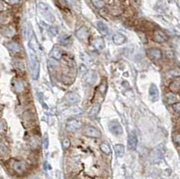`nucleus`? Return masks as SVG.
I'll return each mask as SVG.
<instances>
[{
    "label": "nucleus",
    "mask_w": 180,
    "mask_h": 179,
    "mask_svg": "<svg viewBox=\"0 0 180 179\" xmlns=\"http://www.w3.org/2000/svg\"><path fill=\"white\" fill-rule=\"evenodd\" d=\"M38 7H39L40 13L44 17L45 20H47L50 23H53L55 21V16H54V14H53V11H52V9L50 8L49 5L41 2V3H39Z\"/></svg>",
    "instance_id": "f257e3e1"
},
{
    "label": "nucleus",
    "mask_w": 180,
    "mask_h": 179,
    "mask_svg": "<svg viewBox=\"0 0 180 179\" xmlns=\"http://www.w3.org/2000/svg\"><path fill=\"white\" fill-rule=\"evenodd\" d=\"M9 165L14 172L17 173L18 175L24 174L27 171V168H28L25 162L20 161V160H15V159H11L9 161Z\"/></svg>",
    "instance_id": "f03ea898"
},
{
    "label": "nucleus",
    "mask_w": 180,
    "mask_h": 179,
    "mask_svg": "<svg viewBox=\"0 0 180 179\" xmlns=\"http://www.w3.org/2000/svg\"><path fill=\"white\" fill-rule=\"evenodd\" d=\"M29 60H30V68L33 75V79H37L39 76V60L38 58L33 52H31L29 55Z\"/></svg>",
    "instance_id": "7ed1b4c3"
},
{
    "label": "nucleus",
    "mask_w": 180,
    "mask_h": 179,
    "mask_svg": "<svg viewBox=\"0 0 180 179\" xmlns=\"http://www.w3.org/2000/svg\"><path fill=\"white\" fill-rule=\"evenodd\" d=\"M108 129L109 130L114 134V135H122V128L121 124L119 123L118 121L116 120H113L108 123Z\"/></svg>",
    "instance_id": "20e7f679"
},
{
    "label": "nucleus",
    "mask_w": 180,
    "mask_h": 179,
    "mask_svg": "<svg viewBox=\"0 0 180 179\" xmlns=\"http://www.w3.org/2000/svg\"><path fill=\"white\" fill-rule=\"evenodd\" d=\"M81 122L77 119H70L66 123V127L69 131H76L81 127Z\"/></svg>",
    "instance_id": "39448f33"
},
{
    "label": "nucleus",
    "mask_w": 180,
    "mask_h": 179,
    "mask_svg": "<svg viewBox=\"0 0 180 179\" xmlns=\"http://www.w3.org/2000/svg\"><path fill=\"white\" fill-rule=\"evenodd\" d=\"M147 55L152 60H158L162 58V52L158 49L153 48V49H149L147 50Z\"/></svg>",
    "instance_id": "423d86ee"
},
{
    "label": "nucleus",
    "mask_w": 180,
    "mask_h": 179,
    "mask_svg": "<svg viewBox=\"0 0 180 179\" xmlns=\"http://www.w3.org/2000/svg\"><path fill=\"white\" fill-rule=\"evenodd\" d=\"M167 39H168L167 35L164 32H162L160 30L155 31V33L153 34V40L156 43H165L166 41H167Z\"/></svg>",
    "instance_id": "0eeeda50"
},
{
    "label": "nucleus",
    "mask_w": 180,
    "mask_h": 179,
    "mask_svg": "<svg viewBox=\"0 0 180 179\" xmlns=\"http://www.w3.org/2000/svg\"><path fill=\"white\" fill-rule=\"evenodd\" d=\"M0 33H2V35H4L5 37L10 38V37H13L16 32H15V29L13 26L8 25V26H2L0 28Z\"/></svg>",
    "instance_id": "6e6552de"
},
{
    "label": "nucleus",
    "mask_w": 180,
    "mask_h": 179,
    "mask_svg": "<svg viewBox=\"0 0 180 179\" xmlns=\"http://www.w3.org/2000/svg\"><path fill=\"white\" fill-rule=\"evenodd\" d=\"M76 36H77V38L79 39V41L85 42V41L87 40V38H88V36H89L88 30H87L85 26H83V27H81V28L79 29V30L76 32Z\"/></svg>",
    "instance_id": "1a4fd4ad"
},
{
    "label": "nucleus",
    "mask_w": 180,
    "mask_h": 179,
    "mask_svg": "<svg viewBox=\"0 0 180 179\" xmlns=\"http://www.w3.org/2000/svg\"><path fill=\"white\" fill-rule=\"evenodd\" d=\"M149 95H150V97L152 102H156L158 100V97H159V93H158V89L156 85L154 84H151L150 86V89H149Z\"/></svg>",
    "instance_id": "9d476101"
},
{
    "label": "nucleus",
    "mask_w": 180,
    "mask_h": 179,
    "mask_svg": "<svg viewBox=\"0 0 180 179\" xmlns=\"http://www.w3.org/2000/svg\"><path fill=\"white\" fill-rule=\"evenodd\" d=\"M65 98H66L67 102L70 105L77 104L78 102L80 101V96L77 93H73V92H69V93L67 94Z\"/></svg>",
    "instance_id": "9b49d317"
},
{
    "label": "nucleus",
    "mask_w": 180,
    "mask_h": 179,
    "mask_svg": "<svg viewBox=\"0 0 180 179\" xmlns=\"http://www.w3.org/2000/svg\"><path fill=\"white\" fill-rule=\"evenodd\" d=\"M85 134L86 136L91 137V138H100L101 132L99 130H97L95 127H88L85 130Z\"/></svg>",
    "instance_id": "f8f14e48"
},
{
    "label": "nucleus",
    "mask_w": 180,
    "mask_h": 179,
    "mask_svg": "<svg viewBox=\"0 0 180 179\" xmlns=\"http://www.w3.org/2000/svg\"><path fill=\"white\" fill-rule=\"evenodd\" d=\"M137 143H138V139L137 137L133 134V133H131L128 137V149L130 151L131 150H135L136 149Z\"/></svg>",
    "instance_id": "ddd939ff"
},
{
    "label": "nucleus",
    "mask_w": 180,
    "mask_h": 179,
    "mask_svg": "<svg viewBox=\"0 0 180 179\" xmlns=\"http://www.w3.org/2000/svg\"><path fill=\"white\" fill-rule=\"evenodd\" d=\"M85 81L89 85H93L96 81V76L93 71H88L85 76Z\"/></svg>",
    "instance_id": "4468645a"
},
{
    "label": "nucleus",
    "mask_w": 180,
    "mask_h": 179,
    "mask_svg": "<svg viewBox=\"0 0 180 179\" xmlns=\"http://www.w3.org/2000/svg\"><path fill=\"white\" fill-rule=\"evenodd\" d=\"M92 45L96 50H103L105 48V42L102 38H95L92 41Z\"/></svg>",
    "instance_id": "2eb2a0df"
},
{
    "label": "nucleus",
    "mask_w": 180,
    "mask_h": 179,
    "mask_svg": "<svg viewBox=\"0 0 180 179\" xmlns=\"http://www.w3.org/2000/svg\"><path fill=\"white\" fill-rule=\"evenodd\" d=\"M14 90L17 93H21L24 90V83L21 79H15L14 82Z\"/></svg>",
    "instance_id": "dca6fc26"
},
{
    "label": "nucleus",
    "mask_w": 180,
    "mask_h": 179,
    "mask_svg": "<svg viewBox=\"0 0 180 179\" xmlns=\"http://www.w3.org/2000/svg\"><path fill=\"white\" fill-rule=\"evenodd\" d=\"M169 89L170 91H172L173 93H178L180 90V81L179 78H177L176 79H174L172 83L169 86Z\"/></svg>",
    "instance_id": "f3484780"
},
{
    "label": "nucleus",
    "mask_w": 180,
    "mask_h": 179,
    "mask_svg": "<svg viewBox=\"0 0 180 179\" xmlns=\"http://www.w3.org/2000/svg\"><path fill=\"white\" fill-rule=\"evenodd\" d=\"M113 41L116 45H121L122 43H125L126 38H125V36L122 35L121 33H115V35L113 36Z\"/></svg>",
    "instance_id": "a211bd4d"
},
{
    "label": "nucleus",
    "mask_w": 180,
    "mask_h": 179,
    "mask_svg": "<svg viewBox=\"0 0 180 179\" xmlns=\"http://www.w3.org/2000/svg\"><path fill=\"white\" fill-rule=\"evenodd\" d=\"M59 43L61 45H64V46H68L71 43V39H70V36L68 35V34H62V35L59 36Z\"/></svg>",
    "instance_id": "6ab92c4d"
},
{
    "label": "nucleus",
    "mask_w": 180,
    "mask_h": 179,
    "mask_svg": "<svg viewBox=\"0 0 180 179\" xmlns=\"http://www.w3.org/2000/svg\"><path fill=\"white\" fill-rule=\"evenodd\" d=\"M50 56L54 59H59L62 57V50L58 47H54L50 51Z\"/></svg>",
    "instance_id": "aec40b11"
},
{
    "label": "nucleus",
    "mask_w": 180,
    "mask_h": 179,
    "mask_svg": "<svg viewBox=\"0 0 180 179\" xmlns=\"http://www.w3.org/2000/svg\"><path fill=\"white\" fill-rule=\"evenodd\" d=\"M96 27L98 29V31L100 32V33H102L103 35H106L108 33L107 26H106L103 22H97V23H96Z\"/></svg>",
    "instance_id": "412c9836"
},
{
    "label": "nucleus",
    "mask_w": 180,
    "mask_h": 179,
    "mask_svg": "<svg viewBox=\"0 0 180 179\" xmlns=\"http://www.w3.org/2000/svg\"><path fill=\"white\" fill-rule=\"evenodd\" d=\"M7 48L9 49V50H11V51H13V52H19L20 51V47H19V45L17 44L16 43H14V42H10V43H8L7 44Z\"/></svg>",
    "instance_id": "4be33fe9"
},
{
    "label": "nucleus",
    "mask_w": 180,
    "mask_h": 179,
    "mask_svg": "<svg viewBox=\"0 0 180 179\" xmlns=\"http://www.w3.org/2000/svg\"><path fill=\"white\" fill-rule=\"evenodd\" d=\"M115 151L116 156L118 158H121L124 154V147L122 145H121V144H117V145H115Z\"/></svg>",
    "instance_id": "5701e85b"
},
{
    "label": "nucleus",
    "mask_w": 180,
    "mask_h": 179,
    "mask_svg": "<svg viewBox=\"0 0 180 179\" xmlns=\"http://www.w3.org/2000/svg\"><path fill=\"white\" fill-rule=\"evenodd\" d=\"M14 66H15V68L16 69H18L19 70H21V71H24V69H25V65H24V61L23 60H22L20 59H15L14 60Z\"/></svg>",
    "instance_id": "b1692460"
},
{
    "label": "nucleus",
    "mask_w": 180,
    "mask_h": 179,
    "mask_svg": "<svg viewBox=\"0 0 180 179\" xmlns=\"http://www.w3.org/2000/svg\"><path fill=\"white\" fill-rule=\"evenodd\" d=\"M67 114L69 115H81L83 114V111L79 107H71L67 110Z\"/></svg>",
    "instance_id": "393cba45"
},
{
    "label": "nucleus",
    "mask_w": 180,
    "mask_h": 179,
    "mask_svg": "<svg viewBox=\"0 0 180 179\" xmlns=\"http://www.w3.org/2000/svg\"><path fill=\"white\" fill-rule=\"evenodd\" d=\"M100 150L102 151V152H104V153L106 154V155H109V154L111 153V148H110V146H109L107 143H105V142H103V143L101 144Z\"/></svg>",
    "instance_id": "a878e982"
},
{
    "label": "nucleus",
    "mask_w": 180,
    "mask_h": 179,
    "mask_svg": "<svg viewBox=\"0 0 180 179\" xmlns=\"http://www.w3.org/2000/svg\"><path fill=\"white\" fill-rule=\"evenodd\" d=\"M0 155L2 157H7L8 155V149L3 142H0Z\"/></svg>",
    "instance_id": "bb28decb"
},
{
    "label": "nucleus",
    "mask_w": 180,
    "mask_h": 179,
    "mask_svg": "<svg viewBox=\"0 0 180 179\" xmlns=\"http://www.w3.org/2000/svg\"><path fill=\"white\" fill-rule=\"evenodd\" d=\"M44 27L47 29V31H48L49 34H50L51 37L55 36L58 33L57 29L55 28V27H52V26H48V25H46V24H44Z\"/></svg>",
    "instance_id": "cd10ccee"
},
{
    "label": "nucleus",
    "mask_w": 180,
    "mask_h": 179,
    "mask_svg": "<svg viewBox=\"0 0 180 179\" xmlns=\"http://www.w3.org/2000/svg\"><path fill=\"white\" fill-rule=\"evenodd\" d=\"M166 98H167L168 104H175V102L177 101V97L174 94H167Z\"/></svg>",
    "instance_id": "c85d7f7f"
},
{
    "label": "nucleus",
    "mask_w": 180,
    "mask_h": 179,
    "mask_svg": "<svg viewBox=\"0 0 180 179\" xmlns=\"http://www.w3.org/2000/svg\"><path fill=\"white\" fill-rule=\"evenodd\" d=\"M91 2H92L94 7H96V8H103L105 5L103 0H91Z\"/></svg>",
    "instance_id": "c756f323"
},
{
    "label": "nucleus",
    "mask_w": 180,
    "mask_h": 179,
    "mask_svg": "<svg viewBox=\"0 0 180 179\" xmlns=\"http://www.w3.org/2000/svg\"><path fill=\"white\" fill-rule=\"evenodd\" d=\"M99 110H100V105H95L92 109L90 110V113H89V115L90 116H95L98 113H99Z\"/></svg>",
    "instance_id": "7c9ffc66"
},
{
    "label": "nucleus",
    "mask_w": 180,
    "mask_h": 179,
    "mask_svg": "<svg viewBox=\"0 0 180 179\" xmlns=\"http://www.w3.org/2000/svg\"><path fill=\"white\" fill-rule=\"evenodd\" d=\"M29 46H30V48H32L33 50H37V49H38V44H37V42H36V39L34 36L31 39V41H30V43H29Z\"/></svg>",
    "instance_id": "2f4dec72"
},
{
    "label": "nucleus",
    "mask_w": 180,
    "mask_h": 179,
    "mask_svg": "<svg viewBox=\"0 0 180 179\" xmlns=\"http://www.w3.org/2000/svg\"><path fill=\"white\" fill-rule=\"evenodd\" d=\"M116 11H118V14H120L122 12V8L121 7L120 5H114L113 7H112V13L114 14H116Z\"/></svg>",
    "instance_id": "473e14b6"
},
{
    "label": "nucleus",
    "mask_w": 180,
    "mask_h": 179,
    "mask_svg": "<svg viewBox=\"0 0 180 179\" xmlns=\"http://www.w3.org/2000/svg\"><path fill=\"white\" fill-rule=\"evenodd\" d=\"M81 58H82V60L84 61V62H88L89 64H91L92 63V59H91V58L88 56V54H86V53H81Z\"/></svg>",
    "instance_id": "72a5a7b5"
},
{
    "label": "nucleus",
    "mask_w": 180,
    "mask_h": 179,
    "mask_svg": "<svg viewBox=\"0 0 180 179\" xmlns=\"http://www.w3.org/2000/svg\"><path fill=\"white\" fill-rule=\"evenodd\" d=\"M106 88H107V84H106V81L105 80L103 83H101V85L99 86V91H100V93L105 95V91H106Z\"/></svg>",
    "instance_id": "f704fd0d"
},
{
    "label": "nucleus",
    "mask_w": 180,
    "mask_h": 179,
    "mask_svg": "<svg viewBox=\"0 0 180 179\" xmlns=\"http://www.w3.org/2000/svg\"><path fill=\"white\" fill-rule=\"evenodd\" d=\"M8 21H9V19H8V17H7V14H0V24L7 23Z\"/></svg>",
    "instance_id": "c9c22d12"
},
{
    "label": "nucleus",
    "mask_w": 180,
    "mask_h": 179,
    "mask_svg": "<svg viewBox=\"0 0 180 179\" xmlns=\"http://www.w3.org/2000/svg\"><path fill=\"white\" fill-rule=\"evenodd\" d=\"M62 146H63L65 150L69 149L70 147V141L69 139H64L63 141H62Z\"/></svg>",
    "instance_id": "e433bc0d"
},
{
    "label": "nucleus",
    "mask_w": 180,
    "mask_h": 179,
    "mask_svg": "<svg viewBox=\"0 0 180 179\" xmlns=\"http://www.w3.org/2000/svg\"><path fill=\"white\" fill-rule=\"evenodd\" d=\"M173 140H174V141H175L177 144L179 143L180 140H179V134H178V132H177V133H175V134H174V136H173Z\"/></svg>",
    "instance_id": "4c0bfd02"
},
{
    "label": "nucleus",
    "mask_w": 180,
    "mask_h": 179,
    "mask_svg": "<svg viewBox=\"0 0 180 179\" xmlns=\"http://www.w3.org/2000/svg\"><path fill=\"white\" fill-rule=\"evenodd\" d=\"M49 141V140H48V135L45 134L44 139H43V143H44V148H45V149L48 148V144H49V141Z\"/></svg>",
    "instance_id": "58836bf2"
},
{
    "label": "nucleus",
    "mask_w": 180,
    "mask_h": 179,
    "mask_svg": "<svg viewBox=\"0 0 180 179\" xmlns=\"http://www.w3.org/2000/svg\"><path fill=\"white\" fill-rule=\"evenodd\" d=\"M179 107H180V105H179V103H177V104H173V108H174V110L178 114L180 112V110H179Z\"/></svg>",
    "instance_id": "ea45409f"
},
{
    "label": "nucleus",
    "mask_w": 180,
    "mask_h": 179,
    "mask_svg": "<svg viewBox=\"0 0 180 179\" xmlns=\"http://www.w3.org/2000/svg\"><path fill=\"white\" fill-rule=\"evenodd\" d=\"M7 3L8 4H10V5H15V4H17L20 0H5Z\"/></svg>",
    "instance_id": "a19ab883"
},
{
    "label": "nucleus",
    "mask_w": 180,
    "mask_h": 179,
    "mask_svg": "<svg viewBox=\"0 0 180 179\" xmlns=\"http://www.w3.org/2000/svg\"><path fill=\"white\" fill-rule=\"evenodd\" d=\"M3 9H4V6H3V4L0 2V12H1V11H3Z\"/></svg>",
    "instance_id": "79ce46f5"
},
{
    "label": "nucleus",
    "mask_w": 180,
    "mask_h": 179,
    "mask_svg": "<svg viewBox=\"0 0 180 179\" xmlns=\"http://www.w3.org/2000/svg\"><path fill=\"white\" fill-rule=\"evenodd\" d=\"M2 130H3V122L0 120V131H1Z\"/></svg>",
    "instance_id": "37998d69"
}]
</instances>
